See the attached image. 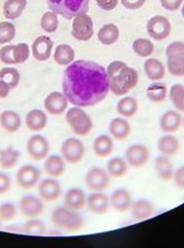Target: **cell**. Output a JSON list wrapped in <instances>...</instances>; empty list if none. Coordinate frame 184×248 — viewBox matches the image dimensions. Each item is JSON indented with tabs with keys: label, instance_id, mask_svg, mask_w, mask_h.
Returning <instances> with one entry per match:
<instances>
[{
	"label": "cell",
	"instance_id": "56",
	"mask_svg": "<svg viewBox=\"0 0 184 248\" xmlns=\"http://www.w3.org/2000/svg\"><path fill=\"white\" fill-rule=\"evenodd\" d=\"M1 223H2V221H1V220H0V229H1V228H2V224H1Z\"/></svg>",
	"mask_w": 184,
	"mask_h": 248
},
{
	"label": "cell",
	"instance_id": "14",
	"mask_svg": "<svg viewBox=\"0 0 184 248\" xmlns=\"http://www.w3.org/2000/svg\"><path fill=\"white\" fill-rule=\"evenodd\" d=\"M44 209L43 201L35 195H25L19 201V210L27 218H37Z\"/></svg>",
	"mask_w": 184,
	"mask_h": 248
},
{
	"label": "cell",
	"instance_id": "25",
	"mask_svg": "<svg viewBox=\"0 0 184 248\" xmlns=\"http://www.w3.org/2000/svg\"><path fill=\"white\" fill-rule=\"evenodd\" d=\"M143 68L146 77H148L152 82L162 80L165 74H167V68H165L164 63L161 62L160 59L156 58L146 59L143 65Z\"/></svg>",
	"mask_w": 184,
	"mask_h": 248
},
{
	"label": "cell",
	"instance_id": "29",
	"mask_svg": "<svg viewBox=\"0 0 184 248\" xmlns=\"http://www.w3.org/2000/svg\"><path fill=\"white\" fill-rule=\"evenodd\" d=\"M93 153L100 158H106L110 156L114 148V142L111 136L107 134H101L93 141Z\"/></svg>",
	"mask_w": 184,
	"mask_h": 248
},
{
	"label": "cell",
	"instance_id": "1",
	"mask_svg": "<svg viewBox=\"0 0 184 248\" xmlns=\"http://www.w3.org/2000/svg\"><path fill=\"white\" fill-rule=\"evenodd\" d=\"M110 92L104 67L89 60H76L67 67L62 77V93L77 107H92Z\"/></svg>",
	"mask_w": 184,
	"mask_h": 248
},
{
	"label": "cell",
	"instance_id": "13",
	"mask_svg": "<svg viewBox=\"0 0 184 248\" xmlns=\"http://www.w3.org/2000/svg\"><path fill=\"white\" fill-rule=\"evenodd\" d=\"M69 100L61 92H52L44 98L43 107L47 114L51 116H60L68 110Z\"/></svg>",
	"mask_w": 184,
	"mask_h": 248
},
{
	"label": "cell",
	"instance_id": "9",
	"mask_svg": "<svg viewBox=\"0 0 184 248\" xmlns=\"http://www.w3.org/2000/svg\"><path fill=\"white\" fill-rule=\"evenodd\" d=\"M41 171L33 165H24L17 170L16 182L21 189L29 190L39 185Z\"/></svg>",
	"mask_w": 184,
	"mask_h": 248
},
{
	"label": "cell",
	"instance_id": "41",
	"mask_svg": "<svg viewBox=\"0 0 184 248\" xmlns=\"http://www.w3.org/2000/svg\"><path fill=\"white\" fill-rule=\"evenodd\" d=\"M16 36V27L9 21L0 22V45L9 44Z\"/></svg>",
	"mask_w": 184,
	"mask_h": 248
},
{
	"label": "cell",
	"instance_id": "4",
	"mask_svg": "<svg viewBox=\"0 0 184 248\" xmlns=\"http://www.w3.org/2000/svg\"><path fill=\"white\" fill-rule=\"evenodd\" d=\"M48 8L66 19H73L80 14H87L90 0H46Z\"/></svg>",
	"mask_w": 184,
	"mask_h": 248
},
{
	"label": "cell",
	"instance_id": "46",
	"mask_svg": "<svg viewBox=\"0 0 184 248\" xmlns=\"http://www.w3.org/2000/svg\"><path fill=\"white\" fill-rule=\"evenodd\" d=\"M165 68L174 77H184V59H167Z\"/></svg>",
	"mask_w": 184,
	"mask_h": 248
},
{
	"label": "cell",
	"instance_id": "38",
	"mask_svg": "<svg viewBox=\"0 0 184 248\" xmlns=\"http://www.w3.org/2000/svg\"><path fill=\"white\" fill-rule=\"evenodd\" d=\"M169 97L175 110L184 112V85L175 84L169 90Z\"/></svg>",
	"mask_w": 184,
	"mask_h": 248
},
{
	"label": "cell",
	"instance_id": "2",
	"mask_svg": "<svg viewBox=\"0 0 184 248\" xmlns=\"http://www.w3.org/2000/svg\"><path fill=\"white\" fill-rule=\"evenodd\" d=\"M51 223L56 227L65 229L71 232L81 231L85 226V218L79 212L67 208L66 206H59L51 213Z\"/></svg>",
	"mask_w": 184,
	"mask_h": 248
},
{
	"label": "cell",
	"instance_id": "52",
	"mask_svg": "<svg viewBox=\"0 0 184 248\" xmlns=\"http://www.w3.org/2000/svg\"><path fill=\"white\" fill-rule=\"evenodd\" d=\"M122 6L129 10H137L144 5L146 0H120Z\"/></svg>",
	"mask_w": 184,
	"mask_h": 248
},
{
	"label": "cell",
	"instance_id": "30",
	"mask_svg": "<svg viewBox=\"0 0 184 248\" xmlns=\"http://www.w3.org/2000/svg\"><path fill=\"white\" fill-rule=\"evenodd\" d=\"M139 109V103L134 97L123 96V98L120 99L116 104V112L120 117L126 119L132 118L136 116Z\"/></svg>",
	"mask_w": 184,
	"mask_h": 248
},
{
	"label": "cell",
	"instance_id": "18",
	"mask_svg": "<svg viewBox=\"0 0 184 248\" xmlns=\"http://www.w3.org/2000/svg\"><path fill=\"white\" fill-rule=\"evenodd\" d=\"M133 204L132 195L127 188L115 189L110 196V206L115 212L125 214L131 209Z\"/></svg>",
	"mask_w": 184,
	"mask_h": 248
},
{
	"label": "cell",
	"instance_id": "51",
	"mask_svg": "<svg viewBox=\"0 0 184 248\" xmlns=\"http://www.w3.org/2000/svg\"><path fill=\"white\" fill-rule=\"evenodd\" d=\"M173 182L179 189L184 190V165L175 169Z\"/></svg>",
	"mask_w": 184,
	"mask_h": 248
},
{
	"label": "cell",
	"instance_id": "43",
	"mask_svg": "<svg viewBox=\"0 0 184 248\" xmlns=\"http://www.w3.org/2000/svg\"><path fill=\"white\" fill-rule=\"evenodd\" d=\"M165 55L167 59H184V41L176 40L168 45Z\"/></svg>",
	"mask_w": 184,
	"mask_h": 248
},
{
	"label": "cell",
	"instance_id": "47",
	"mask_svg": "<svg viewBox=\"0 0 184 248\" xmlns=\"http://www.w3.org/2000/svg\"><path fill=\"white\" fill-rule=\"evenodd\" d=\"M14 45H6L0 49V62L6 65H16L14 60Z\"/></svg>",
	"mask_w": 184,
	"mask_h": 248
},
{
	"label": "cell",
	"instance_id": "26",
	"mask_svg": "<svg viewBox=\"0 0 184 248\" xmlns=\"http://www.w3.org/2000/svg\"><path fill=\"white\" fill-rule=\"evenodd\" d=\"M156 172L162 182H171L173 180L174 176V166L173 163L170 160V157L167 156H157L155 160Z\"/></svg>",
	"mask_w": 184,
	"mask_h": 248
},
{
	"label": "cell",
	"instance_id": "7",
	"mask_svg": "<svg viewBox=\"0 0 184 248\" xmlns=\"http://www.w3.org/2000/svg\"><path fill=\"white\" fill-rule=\"evenodd\" d=\"M85 183L87 188L91 191H103L110 186L111 179L107 169L96 166L87 171L85 176Z\"/></svg>",
	"mask_w": 184,
	"mask_h": 248
},
{
	"label": "cell",
	"instance_id": "53",
	"mask_svg": "<svg viewBox=\"0 0 184 248\" xmlns=\"http://www.w3.org/2000/svg\"><path fill=\"white\" fill-rule=\"evenodd\" d=\"M96 2L102 10L110 11L113 10L118 6L119 0H96Z\"/></svg>",
	"mask_w": 184,
	"mask_h": 248
},
{
	"label": "cell",
	"instance_id": "36",
	"mask_svg": "<svg viewBox=\"0 0 184 248\" xmlns=\"http://www.w3.org/2000/svg\"><path fill=\"white\" fill-rule=\"evenodd\" d=\"M74 57H76V52H74L73 48L66 44H61L57 46L54 54L55 62L60 66L71 65L74 62Z\"/></svg>",
	"mask_w": 184,
	"mask_h": 248
},
{
	"label": "cell",
	"instance_id": "44",
	"mask_svg": "<svg viewBox=\"0 0 184 248\" xmlns=\"http://www.w3.org/2000/svg\"><path fill=\"white\" fill-rule=\"evenodd\" d=\"M14 63H24L27 62V59L30 56V48L29 45L26 43H21V44H17L14 45Z\"/></svg>",
	"mask_w": 184,
	"mask_h": 248
},
{
	"label": "cell",
	"instance_id": "31",
	"mask_svg": "<svg viewBox=\"0 0 184 248\" xmlns=\"http://www.w3.org/2000/svg\"><path fill=\"white\" fill-rule=\"evenodd\" d=\"M120 30L115 24H106L98 31V40L104 46H111L119 40Z\"/></svg>",
	"mask_w": 184,
	"mask_h": 248
},
{
	"label": "cell",
	"instance_id": "40",
	"mask_svg": "<svg viewBox=\"0 0 184 248\" xmlns=\"http://www.w3.org/2000/svg\"><path fill=\"white\" fill-rule=\"evenodd\" d=\"M40 26L43 31H46L48 33L55 32L56 30L58 29L59 26L58 15L51 10L46 11V13L42 15V17H41Z\"/></svg>",
	"mask_w": 184,
	"mask_h": 248
},
{
	"label": "cell",
	"instance_id": "49",
	"mask_svg": "<svg viewBox=\"0 0 184 248\" xmlns=\"http://www.w3.org/2000/svg\"><path fill=\"white\" fill-rule=\"evenodd\" d=\"M184 0H160L161 6L168 11H178L183 5Z\"/></svg>",
	"mask_w": 184,
	"mask_h": 248
},
{
	"label": "cell",
	"instance_id": "57",
	"mask_svg": "<svg viewBox=\"0 0 184 248\" xmlns=\"http://www.w3.org/2000/svg\"><path fill=\"white\" fill-rule=\"evenodd\" d=\"M183 127H184V117H183Z\"/></svg>",
	"mask_w": 184,
	"mask_h": 248
},
{
	"label": "cell",
	"instance_id": "17",
	"mask_svg": "<svg viewBox=\"0 0 184 248\" xmlns=\"http://www.w3.org/2000/svg\"><path fill=\"white\" fill-rule=\"evenodd\" d=\"M87 206L93 215H104L110 209V198L103 191H92L87 196Z\"/></svg>",
	"mask_w": 184,
	"mask_h": 248
},
{
	"label": "cell",
	"instance_id": "54",
	"mask_svg": "<svg viewBox=\"0 0 184 248\" xmlns=\"http://www.w3.org/2000/svg\"><path fill=\"white\" fill-rule=\"evenodd\" d=\"M11 88L5 81L0 80V99H5L9 96Z\"/></svg>",
	"mask_w": 184,
	"mask_h": 248
},
{
	"label": "cell",
	"instance_id": "34",
	"mask_svg": "<svg viewBox=\"0 0 184 248\" xmlns=\"http://www.w3.org/2000/svg\"><path fill=\"white\" fill-rule=\"evenodd\" d=\"M107 171L112 178H122L129 171V165L122 157H113L107 163Z\"/></svg>",
	"mask_w": 184,
	"mask_h": 248
},
{
	"label": "cell",
	"instance_id": "50",
	"mask_svg": "<svg viewBox=\"0 0 184 248\" xmlns=\"http://www.w3.org/2000/svg\"><path fill=\"white\" fill-rule=\"evenodd\" d=\"M11 188V179L9 175L0 172V195H5Z\"/></svg>",
	"mask_w": 184,
	"mask_h": 248
},
{
	"label": "cell",
	"instance_id": "55",
	"mask_svg": "<svg viewBox=\"0 0 184 248\" xmlns=\"http://www.w3.org/2000/svg\"><path fill=\"white\" fill-rule=\"evenodd\" d=\"M181 13H182L183 18H184V2H183V5H182V7H181Z\"/></svg>",
	"mask_w": 184,
	"mask_h": 248
},
{
	"label": "cell",
	"instance_id": "35",
	"mask_svg": "<svg viewBox=\"0 0 184 248\" xmlns=\"http://www.w3.org/2000/svg\"><path fill=\"white\" fill-rule=\"evenodd\" d=\"M21 154L13 146H8L5 149L0 150V167L2 169H11L18 164Z\"/></svg>",
	"mask_w": 184,
	"mask_h": 248
},
{
	"label": "cell",
	"instance_id": "5",
	"mask_svg": "<svg viewBox=\"0 0 184 248\" xmlns=\"http://www.w3.org/2000/svg\"><path fill=\"white\" fill-rule=\"evenodd\" d=\"M66 120L74 135L85 137L93 129V122L90 116L81 107H71L66 112Z\"/></svg>",
	"mask_w": 184,
	"mask_h": 248
},
{
	"label": "cell",
	"instance_id": "27",
	"mask_svg": "<svg viewBox=\"0 0 184 248\" xmlns=\"http://www.w3.org/2000/svg\"><path fill=\"white\" fill-rule=\"evenodd\" d=\"M44 172L51 178H59L65 174L66 161L61 156L51 155L44 159L43 164Z\"/></svg>",
	"mask_w": 184,
	"mask_h": 248
},
{
	"label": "cell",
	"instance_id": "12",
	"mask_svg": "<svg viewBox=\"0 0 184 248\" xmlns=\"http://www.w3.org/2000/svg\"><path fill=\"white\" fill-rule=\"evenodd\" d=\"M125 159L132 168H142L149 163L150 149L143 144H133L126 149Z\"/></svg>",
	"mask_w": 184,
	"mask_h": 248
},
{
	"label": "cell",
	"instance_id": "37",
	"mask_svg": "<svg viewBox=\"0 0 184 248\" xmlns=\"http://www.w3.org/2000/svg\"><path fill=\"white\" fill-rule=\"evenodd\" d=\"M132 50L139 57L149 58L155 52V44L148 38H138L132 43Z\"/></svg>",
	"mask_w": 184,
	"mask_h": 248
},
{
	"label": "cell",
	"instance_id": "28",
	"mask_svg": "<svg viewBox=\"0 0 184 248\" xmlns=\"http://www.w3.org/2000/svg\"><path fill=\"white\" fill-rule=\"evenodd\" d=\"M22 122L20 115L14 110H3L0 114V126L9 134H14L21 128Z\"/></svg>",
	"mask_w": 184,
	"mask_h": 248
},
{
	"label": "cell",
	"instance_id": "39",
	"mask_svg": "<svg viewBox=\"0 0 184 248\" xmlns=\"http://www.w3.org/2000/svg\"><path fill=\"white\" fill-rule=\"evenodd\" d=\"M0 80L5 81L9 86L11 90L14 89L19 85L20 74L18 69L13 67H6V68L0 69Z\"/></svg>",
	"mask_w": 184,
	"mask_h": 248
},
{
	"label": "cell",
	"instance_id": "20",
	"mask_svg": "<svg viewBox=\"0 0 184 248\" xmlns=\"http://www.w3.org/2000/svg\"><path fill=\"white\" fill-rule=\"evenodd\" d=\"M63 202H65L67 208L79 212L85 206H87V195H85L84 189L72 187V188H69L66 191Z\"/></svg>",
	"mask_w": 184,
	"mask_h": 248
},
{
	"label": "cell",
	"instance_id": "21",
	"mask_svg": "<svg viewBox=\"0 0 184 248\" xmlns=\"http://www.w3.org/2000/svg\"><path fill=\"white\" fill-rule=\"evenodd\" d=\"M130 210L134 220L143 221L151 218L155 215V205L152 204V202L148 201V199L141 198L133 202Z\"/></svg>",
	"mask_w": 184,
	"mask_h": 248
},
{
	"label": "cell",
	"instance_id": "11",
	"mask_svg": "<svg viewBox=\"0 0 184 248\" xmlns=\"http://www.w3.org/2000/svg\"><path fill=\"white\" fill-rule=\"evenodd\" d=\"M93 20L87 14H80L73 18L72 36L79 41H88L93 36Z\"/></svg>",
	"mask_w": 184,
	"mask_h": 248
},
{
	"label": "cell",
	"instance_id": "48",
	"mask_svg": "<svg viewBox=\"0 0 184 248\" xmlns=\"http://www.w3.org/2000/svg\"><path fill=\"white\" fill-rule=\"evenodd\" d=\"M126 66H127L125 62H121V60H114V62H110V65L107 67V75L109 79L112 77H114L116 74H119Z\"/></svg>",
	"mask_w": 184,
	"mask_h": 248
},
{
	"label": "cell",
	"instance_id": "32",
	"mask_svg": "<svg viewBox=\"0 0 184 248\" xmlns=\"http://www.w3.org/2000/svg\"><path fill=\"white\" fill-rule=\"evenodd\" d=\"M27 6V0H6L2 7L3 17L9 20L19 18Z\"/></svg>",
	"mask_w": 184,
	"mask_h": 248
},
{
	"label": "cell",
	"instance_id": "42",
	"mask_svg": "<svg viewBox=\"0 0 184 248\" xmlns=\"http://www.w3.org/2000/svg\"><path fill=\"white\" fill-rule=\"evenodd\" d=\"M24 231L27 232L28 235H43L46 234V225L43 224L42 220H39L37 218H31L29 219L27 223L25 224Z\"/></svg>",
	"mask_w": 184,
	"mask_h": 248
},
{
	"label": "cell",
	"instance_id": "15",
	"mask_svg": "<svg viewBox=\"0 0 184 248\" xmlns=\"http://www.w3.org/2000/svg\"><path fill=\"white\" fill-rule=\"evenodd\" d=\"M39 197L43 202H52L60 198L62 193V188L60 183L56 178H44L41 179L38 185Z\"/></svg>",
	"mask_w": 184,
	"mask_h": 248
},
{
	"label": "cell",
	"instance_id": "8",
	"mask_svg": "<svg viewBox=\"0 0 184 248\" xmlns=\"http://www.w3.org/2000/svg\"><path fill=\"white\" fill-rule=\"evenodd\" d=\"M172 25L167 17L156 15L149 19L146 24V32L152 39L162 41L171 35Z\"/></svg>",
	"mask_w": 184,
	"mask_h": 248
},
{
	"label": "cell",
	"instance_id": "45",
	"mask_svg": "<svg viewBox=\"0 0 184 248\" xmlns=\"http://www.w3.org/2000/svg\"><path fill=\"white\" fill-rule=\"evenodd\" d=\"M17 215V207L10 202H5L0 204V220L8 223L14 219Z\"/></svg>",
	"mask_w": 184,
	"mask_h": 248
},
{
	"label": "cell",
	"instance_id": "16",
	"mask_svg": "<svg viewBox=\"0 0 184 248\" xmlns=\"http://www.w3.org/2000/svg\"><path fill=\"white\" fill-rule=\"evenodd\" d=\"M159 126L164 134L176 133L183 126V117L181 112L175 109H170L163 112L159 120Z\"/></svg>",
	"mask_w": 184,
	"mask_h": 248
},
{
	"label": "cell",
	"instance_id": "24",
	"mask_svg": "<svg viewBox=\"0 0 184 248\" xmlns=\"http://www.w3.org/2000/svg\"><path fill=\"white\" fill-rule=\"evenodd\" d=\"M180 140L173 134H165L157 140V150L163 156L173 157L180 152Z\"/></svg>",
	"mask_w": 184,
	"mask_h": 248
},
{
	"label": "cell",
	"instance_id": "10",
	"mask_svg": "<svg viewBox=\"0 0 184 248\" xmlns=\"http://www.w3.org/2000/svg\"><path fill=\"white\" fill-rule=\"evenodd\" d=\"M27 153L32 160H44L50 152V145L48 139L40 134H35L30 136L27 140Z\"/></svg>",
	"mask_w": 184,
	"mask_h": 248
},
{
	"label": "cell",
	"instance_id": "22",
	"mask_svg": "<svg viewBox=\"0 0 184 248\" xmlns=\"http://www.w3.org/2000/svg\"><path fill=\"white\" fill-rule=\"evenodd\" d=\"M26 127L33 133H39L48 125V115L41 109H32L27 112L25 119Z\"/></svg>",
	"mask_w": 184,
	"mask_h": 248
},
{
	"label": "cell",
	"instance_id": "6",
	"mask_svg": "<svg viewBox=\"0 0 184 248\" xmlns=\"http://www.w3.org/2000/svg\"><path fill=\"white\" fill-rule=\"evenodd\" d=\"M60 152H61V157L66 163L76 165L84 159L85 147L80 139L70 137L63 140Z\"/></svg>",
	"mask_w": 184,
	"mask_h": 248
},
{
	"label": "cell",
	"instance_id": "23",
	"mask_svg": "<svg viewBox=\"0 0 184 248\" xmlns=\"http://www.w3.org/2000/svg\"><path fill=\"white\" fill-rule=\"evenodd\" d=\"M108 129L109 133L111 135V137L120 141L126 140L131 134L130 123L127 122V119L123 117H115L113 119H111Z\"/></svg>",
	"mask_w": 184,
	"mask_h": 248
},
{
	"label": "cell",
	"instance_id": "19",
	"mask_svg": "<svg viewBox=\"0 0 184 248\" xmlns=\"http://www.w3.org/2000/svg\"><path fill=\"white\" fill-rule=\"evenodd\" d=\"M52 47H54V41L48 36H39L32 43L31 52L33 58L38 62H46L50 58Z\"/></svg>",
	"mask_w": 184,
	"mask_h": 248
},
{
	"label": "cell",
	"instance_id": "3",
	"mask_svg": "<svg viewBox=\"0 0 184 248\" xmlns=\"http://www.w3.org/2000/svg\"><path fill=\"white\" fill-rule=\"evenodd\" d=\"M139 82V73L132 67L126 66L119 74L109 79L110 92L115 96L123 97L127 95Z\"/></svg>",
	"mask_w": 184,
	"mask_h": 248
},
{
	"label": "cell",
	"instance_id": "33",
	"mask_svg": "<svg viewBox=\"0 0 184 248\" xmlns=\"http://www.w3.org/2000/svg\"><path fill=\"white\" fill-rule=\"evenodd\" d=\"M168 93H169V89L167 87V85L161 81L152 82V84L149 85V87L145 90L146 98L155 104L163 103L165 98H167Z\"/></svg>",
	"mask_w": 184,
	"mask_h": 248
}]
</instances>
